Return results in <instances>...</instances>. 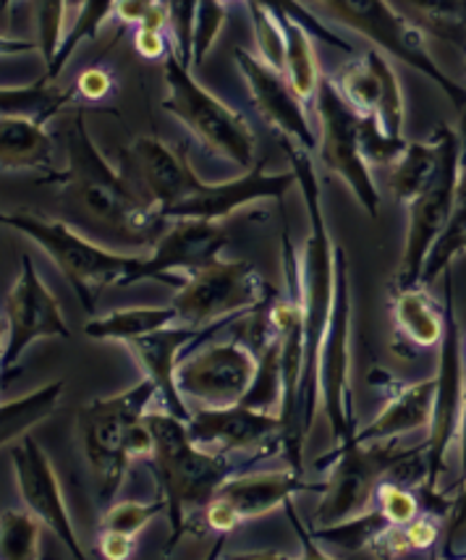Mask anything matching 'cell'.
I'll list each match as a JSON object with an SVG mask.
<instances>
[{
    "mask_svg": "<svg viewBox=\"0 0 466 560\" xmlns=\"http://www.w3.org/2000/svg\"><path fill=\"white\" fill-rule=\"evenodd\" d=\"M289 152L291 171L296 176V186L302 189L304 205H307L310 233L302 252V310H304V372L296 396V427L299 443L310 435L319 406V346H323L325 328H328L333 296H336V272L338 252L341 246L333 244L328 220L323 212V195L315 165H312L310 150L302 144L283 139Z\"/></svg>",
    "mask_w": 466,
    "mask_h": 560,
    "instance_id": "6da1fadb",
    "label": "cell"
},
{
    "mask_svg": "<svg viewBox=\"0 0 466 560\" xmlns=\"http://www.w3.org/2000/svg\"><path fill=\"white\" fill-rule=\"evenodd\" d=\"M63 139L69 168L61 173L53 171L48 182L61 186L69 208L79 212L86 223L97 225L121 242L155 244L165 220L121 171L108 165L86 131L82 110L74 113V121L69 124Z\"/></svg>",
    "mask_w": 466,
    "mask_h": 560,
    "instance_id": "7a4b0ae2",
    "label": "cell"
},
{
    "mask_svg": "<svg viewBox=\"0 0 466 560\" xmlns=\"http://www.w3.org/2000/svg\"><path fill=\"white\" fill-rule=\"evenodd\" d=\"M144 422L152 432L148 458L163 490L165 513L171 518L168 550H173L186 524L202 513L225 479L236 475V464L231 462V453H212L191 443L186 419L173 417L171 411H148Z\"/></svg>",
    "mask_w": 466,
    "mask_h": 560,
    "instance_id": "3957f363",
    "label": "cell"
},
{
    "mask_svg": "<svg viewBox=\"0 0 466 560\" xmlns=\"http://www.w3.org/2000/svg\"><path fill=\"white\" fill-rule=\"evenodd\" d=\"M0 225H9V229L24 233L26 238L35 242L56 262L66 280L74 285L79 302L90 315L95 312V302L103 289L139 283L144 257L103 249L61 220L39 218L30 210H16L0 212Z\"/></svg>",
    "mask_w": 466,
    "mask_h": 560,
    "instance_id": "277c9868",
    "label": "cell"
},
{
    "mask_svg": "<svg viewBox=\"0 0 466 560\" xmlns=\"http://www.w3.org/2000/svg\"><path fill=\"white\" fill-rule=\"evenodd\" d=\"M158 388L144 377L131 390L110 398H95L84 404L77 415V435L84 462L97 485L100 503H110L121 490L131 456V432L155 404Z\"/></svg>",
    "mask_w": 466,
    "mask_h": 560,
    "instance_id": "5b68a950",
    "label": "cell"
},
{
    "mask_svg": "<svg viewBox=\"0 0 466 560\" xmlns=\"http://www.w3.org/2000/svg\"><path fill=\"white\" fill-rule=\"evenodd\" d=\"M312 5L323 11L328 19H333V22L354 30L375 50L388 52V56L398 58V61L424 73V77L441 86L464 118L462 150L466 152V86L454 82L435 63L428 45H424L422 30L411 19H406L391 0H312Z\"/></svg>",
    "mask_w": 466,
    "mask_h": 560,
    "instance_id": "8992f818",
    "label": "cell"
},
{
    "mask_svg": "<svg viewBox=\"0 0 466 560\" xmlns=\"http://www.w3.org/2000/svg\"><path fill=\"white\" fill-rule=\"evenodd\" d=\"M163 108L173 118H178L205 150L231 160L238 168L249 171L255 165L257 152V139L252 135L249 124L236 110L229 108L223 100H218L212 92L205 90L191 77L189 66L178 61L173 50L163 58Z\"/></svg>",
    "mask_w": 466,
    "mask_h": 560,
    "instance_id": "52a82bcc",
    "label": "cell"
},
{
    "mask_svg": "<svg viewBox=\"0 0 466 560\" xmlns=\"http://www.w3.org/2000/svg\"><path fill=\"white\" fill-rule=\"evenodd\" d=\"M272 299V289L244 259H212L178 285L171 306L178 323L191 328L229 325L231 319L263 310Z\"/></svg>",
    "mask_w": 466,
    "mask_h": 560,
    "instance_id": "ba28073f",
    "label": "cell"
},
{
    "mask_svg": "<svg viewBox=\"0 0 466 560\" xmlns=\"http://www.w3.org/2000/svg\"><path fill=\"white\" fill-rule=\"evenodd\" d=\"M430 137L438 142V165L422 195L406 205L409 208V225H406L401 268H398L396 280H393V289H415V285H419L432 246L448 229L451 212H454L456 182L464 152L462 139L456 137L451 126H438Z\"/></svg>",
    "mask_w": 466,
    "mask_h": 560,
    "instance_id": "9c48e42d",
    "label": "cell"
},
{
    "mask_svg": "<svg viewBox=\"0 0 466 560\" xmlns=\"http://www.w3.org/2000/svg\"><path fill=\"white\" fill-rule=\"evenodd\" d=\"M406 453L409 451H398L393 440H383V443L349 440V443L336 445V451L319 462V466H330V477L323 488L325 495L312 516L315 529L370 511L377 485Z\"/></svg>",
    "mask_w": 466,
    "mask_h": 560,
    "instance_id": "30bf717a",
    "label": "cell"
},
{
    "mask_svg": "<svg viewBox=\"0 0 466 560\" xmlns=\"http://www.w3.org/2000/svg\"><path fill=\"white\" fill-rule=\"evenodd\" d=\"M312 100H315V116L319 124V160L330 173L341 176L362 202V208L372 218H377L381 189H377L370 163L362 155V116L346 103L333 79H323Z\"/></svg>",
    "mask_w": 466,
    "mask_h": 560,
    "instance_id": "8fae6325",
    "label": "cell"
},
{
    "mask_svg": "<svg viewBox=\"0 0 466 560\" xmlns=\"http://www.w3.org/2000/svg\"><path fill=\"white\" fill-rule=\"evenodd\" d=\"M319 406L328 417L336 445L357 435L354 393H351V289L343 249L338 252L336 296L323 346H319Z\"/></svg>",
    "mask_w": 466,
    "mask_h": 560,
    "instance_id": "7c38bea8",
    "label": "cell"
},
{
    "mask_svg": "<svg viewBox=\"0 0 466 560\" xmlns=\"http://www.w3.org/2000/svg\"><path fill=\"white\" fill-rule=\"evenodd\" d=\"M458 336V323L454 315V289H451V272L445 270V315H443V341L441 359H438L435 375V406H432V422L428 427V445H424V462H428V482L424 495H432L438 479L445 471L451 443L456 440L458 415L466 390L464 380V349Z\"/></svg>",
    "mask_w": 466,
    "mask_h": 560,
    "instance_id": "4fadbf2b",
    "label": "cell"
},
{
    "mask_svg": "<svg viewBox=\"0 0 466 560\" xmlns=\"http://www.w3.org/2000/svg\"><path fill=\"white\" fill-rule=\"evenodd\" d=\"M5 325H9V332H5V349L0 357V383L11 375L24 351L39 338L71 336L61 304L43 283L30 255L22 257V272L5 296Z\"/></svg>",
    "mask_w": 466,
    "mask_h": 560,
    "instance_id": "5bb4252c",
    "label": "cell"
},
{
    "mask_svg": "<svg viewBox=\"0 0 466 560\" xmlns=\"http://www.w3.org/2000/svg\"><path fill=\"white\" fill-rule=\"evenodd\" d=\"M257 377V357L238 341L210 343L176 366V385L184 401L197 406H236Z\"/></svg>",
    "mask_w": 466,
    "mask_h": 560,
    "instance_id": "9a60e30c",
    "label": "cell"
},
{
    "mask_svg": "<svg viewBox=\"0 0 466 560\" xmlns=\"http://www.w3.org/2000/svg\"><path fill=\"white\" fill-rule=\"evenodd\" d=\"M121 160L124 176L163 220H168V212L186 197L195 195L202 184L184 152L158 137H139L121 152Z\"/></svg>",
    "mask_w": 466,
    "mask_h": 560,
    "instance_id": "2e32d148",
    "label": "cell"
},
{
    "mask_svg": "<svg viewBox=\"0 0 466 560\" xmlns=\"http://www.w3.org/2000/svg\"><path fill=\"white\" fill-rule=\"evenodd\" d=\"M229 242L221 220L176 218L171 229L158 236L152 255L142 259L139 280H160L168 285H182L186 276L197 272L212 259L223 257V246Z\"/></svg>",
    "mask_w": 466,
    "mask_h": 560,
    "instance_id": "e0dca14e",
    "label": "cell"
},
{
    "mask_svg": "<svg viewBox=\"0 0 466 560\" xmlns=\"http://www.w3.org/2000/svg\"><path fill=\"white\" fill-rule=\"evenodd\" d=\"M11 464L13 475H16L19 495H22L26 511L37 516L39 524L48 526L71 556L79 560L86 558L82 545H79L74 524H71L69 509H66L61 482H58L50 456L39 448V443L30 432L22 438V443L11 448Z\"/></svg>",
    "mask_w": 466,
    "mask_h": 560,
    "instance_id": "ac0fdd59",
    "label": "cell"
},
{
    "mask_svg": "<svg viewBox=\"0 0 466 560\" xmlns=\"http://www.w3.org/2000/svg\"><path fill=\"white\" fill-rule=\"evenodd\" d=\"M233 61L242 71L246 90H249V97L255 100L259 116L283 139H291V142L302 144L310 152L317 150V135L310 126L307 110H304L307 103H302L296 92L291 90L283 71L272 69L257 52H249L246 48L233 50Z\"/></svg>",
    "mask_w": 466,
    "mask_h": 560,
    "instance_id": "d6986e66",
    "label": "cell"
},
{
    "mask_svg": "<svg viewBox=\"0 0 466 560\" xmlns=\"http://www.w3.org/2000/svg\"><path fill=\"white\" fill-rule=\"evenodd\" d=\"M336 86L359 116H370L381 124L385 137L404 139L401 84L381 50L372 48L359 61L343 66Z\"/></svg>",
    "mask_w": 466,
    "mask_h": 560,
    "instance_id": "ffe728a7",
    "label": "cell"
},
{
    "mask_svg": "<svg viewBox=\"0 0 466 560\" xmlns=\"http://www.w3.org/2000/svg\"><path fill=\"white\" fill-rule=\"evenodd\" d=\"M191 443L212 453L249 451L257 445L270 443L276 435L283 438V419L278 411H259L252 406H199L186 419ZM283 443V440H281Z\"/></svg>",
    "mask_w": 466,
    "mask_h": 560,
    "instance_id": "44dd1931",
    "label": "cell"
},
{
    "mask_svg": "<svg viewBox=\"0 0 466 560\" xmlns=\"http://www.w3.org/2000/svg\"><path fill=\"white\" fill-rule=\"evenodd\" d=\"M296 176L294 171L268 173L263 165H252L244 176L231 178V182L208 184L202 182L195 195H189L184 202L168 212V220L176 218H202V220H223L231 212L255 205L259 199H281L286 191L294 189Z\"/></svg>",
    "mask_w": 466,
    "mask_h": 560,
    "instance_id": "7402d4cb",
    "label": "cell"
},
{
    "mask_svg": "<svg viewBox=\"0 0 466 560\" xmlns=\"http://www.w3.org/2000/svg\"><path fill=\"white\" fill-rule=\"evenodd\" d=\"M225 325H210V328H191V325H168V328H160L148 336L135 338V341L124 343L129 349L135 362L142 366L144 377L152 380L158 388V398L163 401V409L171 411L173 417L189 419L191 409L186 406L184 396L178 393L176 385V366H178V353L186 346L202 341L210 332L221 330Z\"/></svg>",
    "mask_w": 466,
    "mask_h": 560,
    "instance_id": "603a6c76",
    "label": "cell"
},
{
    "mask_svg": "<svg viewBox=\"0 0 466 560\" xmlns=\"http://www.w3.org/2000/svg\"><path fill=\"white\" fill-rule=\"evenodd\" d=\"M323 485H307L296 469L289 471H257V475H231L218 488L212 498H221L229 503L238 522H249V518L265 516V513L276 509V505H286L296 492L319 490Z\"/></svg>",
    "mask_w": 466,
    "mask_h": 560,
    "instance_id": "cb8c5ba5",
    "label": "cell"
},
{
    "mask_svg": "<svg viewBox=\"0 0 466 560\" xmlns=\"http://www.w3.org/2000/svg\"><path fill=\"white\" fill-rule=\"evenodd\" d=\"M435 406V377L417 380V383H393L388 406L375 417V422L359 430L354 440L359 443H383L396 440L409 432L428 430Z\"/></svg>",
    "mask_w": 466,
    "mask_h": 560,
    "instance_id": "d4e9b609",
    "label": "cell"
},
{
    "mask_svg": "<svg viewBox=\"0 0 466 560\" xmlns=\"http://www.w3.org/2000/svg\"><path fill=\"white\" fill-rule=\"evenodd\" d=\"M0 168L53 171V139L37 118H0Z\"/></svg>",
    "mask_w": 466,
    "mask_h": 560,
    "instance_id": "484cf974",
    "label": "cell"
},
{
    "mask_svg": "<svg viewBox=\"0 0 466 560\" xmlns=\"http://www.w3.org/2000/svg\"><path fill=\"white\" fill-rule=\"evenodd\" d=\"M391 312L396 336L404 341L415 343L417 349H432L443 341V317L430 302L428 289L415 285V289H393Z\"/></svg>",
    "mask_w": 466,
    "mask_h": 560,
    "instance_id": "4316f807",
    "label": "cell"
},
{
    "mask_svg": "<svg viewBox=\"0 0 466 560\" xmlns=\"http://www.w3.org/2000/svg\"><path fill=\"white\" fill-rule=\"evenodd\" d=\"M178 323V315L173 306H131V310H113L108 315L90 319L84 325V332L95 341L129 343L135 338L148 336L160 328Z\"/></svg>",
    "mask_w": 466,
    "mask_h": 560,
    "instance_id": "83f0119b",
    "label": "cell"
},
{
    "mask_svg": "<svg viewBox=\"0 0 466 560\" xmlns=\"http://www.w3.org/2000/svg\"><path fill=\"white\" fill-rule=\"evenodd\" d=\"M438 165V142H406L398 158L385 168V186L398 202L409 205L411 199L424 191Z\"/></svg>",
    "mask_w": 466,
    "mask_h": 560,
    "instance_id": "f1b7e54d",
    "label": "cell"
},
{
    "mask_svg": "<svg viewBox=\"0 0 466 560\" xmlns=\"http://www.w3.org/2000/svg\"><path fill=\"white\" fill-rule=\"evenodd\" d=\"M281 24L286 35L283 77L289 79L291 90L296 92L299 100L310 103L315 97L319 82H323L317 66V52L312 48V35L291 16H281Z\"/></svg>",
    "mask_w": 466,
    "mask_h": 560,
    "instance_id": "f546056e",
    "label": "cell"
},
{
    "mask_svg": "<svg viewBox=\"0 0 466 560\" xmlns=\"http://www.w3.org/2000/svg\"><path fill=\"white\" fill-rule=\"evenodd\" d=\"M71 103V90H61L53 79L43 77L24 86H0V118L26 116L45 124Z\"/></svg>",
    "mask_w": 466,
    "mask_h": 560,
    "instance_id": "4dcf8cb0",
    "label": "cell"
},
{
    "mask_svg": "<svg viewBox=\"0 0 466 560\" xmlns=\"http://www.w3.org/2000/svg\"><path fill=\"white\" fill-rule=\"evenodd\" d=\"M466 236V152H462V168H458V182H456V199H454V212H451L448 229L443 231V236L438 238V244L432 246L428 262H424L422 280L419 285L430 289L441 272L448 270L451 259L458 255V244Z\"/></svg>",
    "mask_w": 466,
    "mask_h": 560,
    "instance_id": "1f68e13d",
    "label": "cell"
},
{
    "mask_svg": "<svg viewBox=\"0 0 466 560\" xmlns=\"http://www.w3.org/2000/svg\"><path fill=\"white\" fill-rule=\"evenodd\" d=\"M415 13L419 30L448 39L466 50V0H401Z\"/></svg>",
    "mask_w": 466,
    "mask_h": 560,
    "instance_id": "d6a6232c",
    "label": "cell"
},
{
    "mask_svg": "<svg viewBox=\"0 0 466 560\" xmlns=\"http://www.w3.org/2000/svg\"><path fill=\"white\" fill-rule=\"evenodd\" d=\"M116 3H118V0H84V5H82V11H79L77 22L71 24L69 32H66L61 50H58L56 61H53L50 69L45 71V77L56 82V77L66 69V61L74 56V50L79 48V45H82L84 39H95L97 37V32L103 30V24L108 22V19L113 16V11H116Z\"/></svg>",
    "mask_w": 466,
    "mask_h": 560,
    "instance_id": "836d02e7",
    "label": "cell"
},
{
    "mask_svg": "<svg viewBox=\"0 0 466 560\" xmlns=\"http://www.w3.org/2000/svg\"><path fill=\"white\" fill-rule=\"evenodd\" d=\"M39 524L30 511H5L0 516V560H37Z\"/></svg>",
    "mask_w": 466,
    "mask_h": 560,
    "instance_id": "e575fe53",
    "label": "cell"
},
{
    "mask_svg": "<svg viewBox=\"0 0 466 560\" xmlns=\"http://www.w3.org/2000/svg\"><path fill=\"white\" fill-rule=\"evenodd\" d=\"M244 3L246 5H263V9L278 13V16L296 19V22L302 24L312 37L319 39V43H328L330 48H338L343 52H354V48H351V45L346 43V39L338 35L336 30H330L328 22H323L315 11L307 9L304 3H299V0H244Z\"/></svg>",
    "mask_w": 466,
    "mask_h": 560,
    "instance_id": "d590c367",
    "label": "cell"
},
{
    "mask_svg": "<svg viewBox=\"0 0 466 560\" xmlns=\"http://www.w3.org/2000/svg\"><path fill=\"white\" fill-rule=\"evenodd\" d=\"M252 16V30H255L257 56L272 69L283 71V52H286V35L278 13H272L263 5H246Z\"/></svg>",
    "mask_w": 466,
    "mask_h": 560,
    "instance_id": "8d00e7d4",
    "label": "cell"
},
{
    "mask_svg": "<svg viewBox=\"0 0 466 560\" xmlns=\"http://www.w3.org/2000/svg\"><path fill=\"white\" fill-rule=\"evenodd\" d=\"M66 0H37V50L45 61V71L56 61L63 43Z\"/></svg>",
    "mask_w": 466,
    "mask_h": 560,
    "instance_id": "74e56055",
    "label": "cell"
},
{
    "mask_svg": "<svg viewBox=\"0 0 466 560\" xmlns=\"http://www.w3.org/2000/svg\"><path fill=\"white\" fill-rule=\"evenodd\" d=\"M165 511L163 498L155 500V503H137V500H124V503L110 505L105 511L103 522H100V529L108 532H121V535L137 537L139 532L148 526L152 518L160 516Z\"/></svg>",
    "mask_w": 466,
    "mask_h": 560,
    "instance_id": "f35d334b",
    "label": "cell"
},
{
    "mask_svg": "<svg viewBox=\"0 0 466 560\" xmlns=\"http://www.w3.org/2000/svg\"><path fill=\"white\" fill-rule=\"evenodd\" d=\"M165 13H168V35L176 43V58L184 66H191V52H195V22L199 0H163Z\"/></svg>",
    "mask_w": 466,
    "mask_h": 560,
    "instance_id": "ab89813d",
    "label": "cell"
},
{
    "mask_svg": "<svg viewBox=\"0 0 466 560\" xmlns=\"http://www.w3.org/2000/svg\"><path fill=\"white\" fill-rule=\"evenodd\" d=\"M229 5L223 0H199L197 22H195V52H191V66H202L205 56L212 50L218 35H221Z\"/></svg>",
    "mask_w": 466,
    "mask_h": 560,
    "instance_id": "60d3db41",
    "label": "cell"
},
{
    "mask_svg": "<svg viewBox=\"0 0 466 560\" xmlns=\"http://www.w3.org/2000/svg\"><path fill=\"white\" fill-rule=\"evenodd\" d=\"M375 503L377 511L383 513L385 522L391 526H404L411 518H417L422 509H419L417 495H411L409 490L401 488L398 482H381L375 490Z\"/></svg>",
    "mask_w": 466,
    "mask_h": 560,
    "instance_id": "b9f144b4",
    "label": "cell"
},
{
    "mask_svg": "<svg viewBox=\"0 0 466 560\" xmlns=\"http://www.w3.org/2000/svg\"><path fill=\"white\" fill-rule=\"evenodd\" d=\"M401 529L406 542H409V550H430L441 539V526L435 524V518L422 516V513L417 518H411L409 524H404Z\"/></svg>",
    "mask_w": 466,
    "mask_h": 560,
    "instance_id": "7bdbcfd3",
    "label": "cell"
},
{
    "mask_svg": "<svg viewBox=\"0 0 466 560\" xmlns=\"http://www.w3.org/2000/svg\"><path fill=\"white\" fill-rule=\"evenodd\" d=\"M77 90L82 92V97L90 100V103H100V100H105L113 90H116V82H113L110 71L92 66V69H86L82 77H79Z\"/></svg>",
    "mask_w": 466,
    "mask_h": 560,
    "instance_id": "ee69618b",
    "label": "cell"
},
{
    "mask_svg": "<svg viewBox=\"0 0 466 560\" xmlns=\"http://www.w3.org/2000/svg\"><path fill=\"white\" fill-rule=\"evenodd\" d=\"M135 48L142 58L148 61H163L171 52L168 37H165L163 30H152V26H137L135 35Z\"/></svg>",
    "mask_w": 466,
    "mask_h": 560,
    "instance_id": "f6af8a7d",
    "label": "cell"
},
{
    "mask_svg": "<svg viewBox=\"0 0 466 560\" xmlns=\"http://www.w3.org/2000/svg\"><path fill=\"white\" fill-rule=\"evenodd\" d=\"M100 552L108 560H126L135 552V537L121 535V532L100 529Z\"/></svg>",
    "mask_w": 466,
    "mask_h": 560,
    "instance_id": "bcb514c9",
    "label": "cell"
},
{
    "mask_svg": "<svg viewBox=\"0 0 466 560\" xmlns=\"http://www.w3.org/2000/svg\"><path fill=\"white\" fill-rule=\"evenodd\" d=\"M464 529H466V477L462 479V490H458L456 500H451L448 526H445V542L454 545L456 535Z\"/></svg>",
    "mask_w": 466,
    "mask_h": 560,
    "instance_id": "7dc6e473",
    "label": "cell"
},
{
    "mask_svg": "<svg viewBox=\"0 0 466 560\" xmlns=\"http://www.w3.org/2000/svg\"><path fill=\"white\" fill-rule=\"evenodd\" d=\"M456 440H458V453H462V471H458V482L466 477V390L462 401V415H458V427H456Z\"/></svg>",
    "mask_w": 466,
    "mask_h": 560,
    "instance_id": "c3c4849f",
    "label": "cell"
},
{
    "mask_svg": "<svg viewBox=\"0 0 466 560\" xmlns=\"http://www.w3.org/2000/svg\"><path fill=\"white\" fill-rule=\"evenodd\" d=\"M82 5H84V0H66V22L74 24L79 11H82Z\"/></svg>",
    "mask_w": 466,
    "mask_h": 560,
    "instance_id": "681fc988",
    "label": "cell"
},
{
    "mask_svg": "<svg viewBox=\"0 0 466 560\" xmlns=\"http://www.w3.org/2000/svg\"><path fill=\"white\" fill-rule=\"evenodd\" d=\"M5 332H9V325H5V315L0 317V357H3L5 349Z\"/></svg>",
    "mask_w": 466,
    "mask_h": 560,
    "instance_id": "f907efd6",
    "label": "cell"
},
{
    "mask_svg": "<svg viewBox=\"0 0 466 560\" xmlns=\"http://www.w3.org/2000/svg\"><path fill=\"white\" fill-rule=\"evenodd\" d=\"M11 5H13V0H0V11H3L5 16H9V13H11Z\"/></svg>",
    "mask_w": 466,
    "mask_h": 560,
    "instance_id": "816d5d0a",
    "label": "cell"
},
{
    "mask_svg": "<svg viewBox=\"0 0 466 560\" xmlns=\"http://www.w3.org/2000/svg\"><path fill=\"white\" fill-rule=\"evenodd\" d=\"M458 252H466V236L462 238V244H458Z\"/></svg>",
    "mask_w": 466,
    "mask_h": 560,
    "instance_id": "f5cc1de1",
    "label": "cell"
},
{
    "mask_svg": "<svg viewBox=\"0 0 466 560\" xmlns=\"http://www.w3.org/2000/svg\"><path fill=\"white\" fill-rule=\"evenodd\" d=\"M462 349H464V362H466V341H464V346H462Z\"/></svg>",
    "mask_w": 466,
    "mask_h": 560,
    "instance_id": "db71d44e",
    "label": "cell"
}]
</instances>
